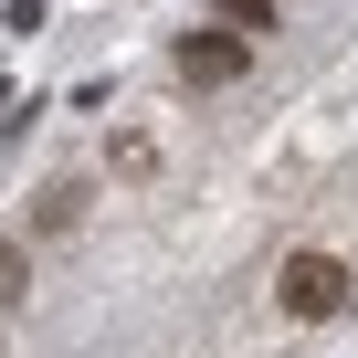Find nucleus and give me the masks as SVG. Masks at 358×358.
Wrapping results in <instances>:
<instances>
[{"instance_id":"obj_1","label":"nucleus","mask_w":358,"mask_h":358,"mask_svg":"<svg viewBox=\"0 0 358 358\" xmlns=\"http://www.w3.org/2000/svg\"><path fill=\"white\" fill-rule=\"evenodd\" d=\"M274 306H285L295 327L348 316V264H337V253H316V243H306V253H285V264H274Z\"/></svg>"},{"instance_id":"obj_2","label":"nucleus","mask_w":358,"mask_h":358,"mask_svg":"<svg viewBox=\"0 0 358 358\" xmlns=\"http://www.w3.org/2000/svg\"><path fill=\"white\" fill-rule=\"evenodd\" d=\"M253 74V32H232L222 11L201 32H179V85H243Z\"/></svg>"},{"instance_id":"obj_3","label":"nucleus","mask_w":358,"mask_h":358,"mask_svg":"<svg viewBox=\"0 0 358 358\" xmlns=\"http://www.w3.org/2000/svg\"><path fill=\"white\" fill-rule=\"evenodd\" d=\"M74 211H85V179H53V190L32 201V232H74Z\"/></svg>"},{"instance_id":"obj_4","label":"nucleus","mask_w":358,"mask_h":358,"mask_svg":"<svg viewBox=\"0 0 358 358\" xmlns=\"http://www.w3.org/2000/svg\"><path fill=\"white\" fill-rule=\"evenodd\" d=\"M211 11H222V22H232V32H253V43H264V32H274V0H211Z\"/></svg>"},{"instance_id":"obj_5","label":"nucleus","mask_w":358,"mask_h":358,"mask_svg":"<svg viewBox=\"0 0 358 358\" xmlns=\"http://www.w3.org/2000/svg\"><path fill=\"white\" fill-rule=\"evenodd\" d=\"M22 295H32V253H22V243H0V306H22Z\"/></svg>"}]
</instances>
